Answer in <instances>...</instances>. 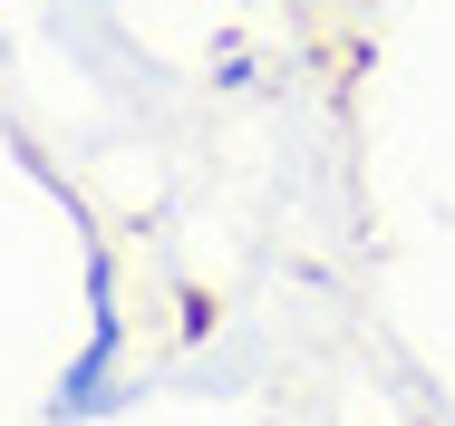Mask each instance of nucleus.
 <instances>
[]
</instances>
